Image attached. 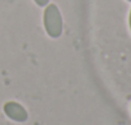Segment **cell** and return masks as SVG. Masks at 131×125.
I'll use <instances>...</instances> for the list:
<instances>
[{
  "label": "cell",
  "instance_id": "cell-1",
  "mask_svg": "<svg viewBox=\"0 0 131 125\" xmlns=\"http://www.w3.org/2000/svg\"><path fill=\"white\" fill-rule=\"evenodd\" d=\"M44 26L50 37H59L63 30L62 16L57 5L50 4L44 12Z\"/></svg>",
  "mask_w": 131,
  "mask_h": 125
},
{
  "label": "cell",
  "instance_id": "cell-2",
  "mask_svg": "<svg viewBox=\"0 0 131 125\" xmlns=\"http://www.w3.org/2000/svg\"><path fill=\"white\" fill-rule=\"evenodd\" d=\"M9 106H7V112L12 116V117H14V119H17V120H23L25 117H26V115H25V111L19 107V106H17L16 103H8Z\"/></svg>",
  "mask_w": 131,
  "mask_h": 125
},
{
  "label": "cell",
  "instance_id": "cell-3",
  "mask_svg": "<svg viewBox=\"0 0 131 125\" xmlns=\"http://www.w3.org/2000/svg\"><path fill=\"white\" fill-rule=\"evenodd\" d=\"M35 3L37 5H40V7H44V5H46L49 3V0H35Z\"/></svg>",
  "mask_w": 131,
  "mask_h": 125
}]
</instances>
